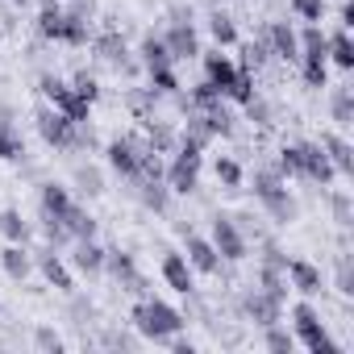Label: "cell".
<instances>
[{
  "label": "cell",
  "instance_id": "obj_44",
  "mask_svg": "<svg viewBox=\"0 0 354 354\" xmlns=\"http://www.w3.org/2000/svg\"><path fill=\"white\" fill-rule=\"evenodd\" d=\"M337 292H354V263H350V254H342L337 259Z\"/></svg>",
  "mask_w": 354,
  "mask_h": 354
},
{
  "label": "cell",
  "instance_id": "obj_12",
  "mask_svg": "<svg viewBox=\"0 0 354 354\" xmlns=\"http://www.w3.org/2000/svg\"><path fill=\"white\" fill-rule=\"evenodd\" d=\"M104 271L125 288V292H146V279L138 275V267H133V254H125V250H104Z\"/></svg>",
  "mask_w": 354,
  "mask_h": 354
},
{
  "label": "cell",
  "instance_id": "obj_17",
  "mask_svg": "<svg viewBox=\"0 0 354 354\" xmlns=\"http://www.w3.org/2000/svg\"><path fill=\"white\" fill-rule=\"evenodd\" d=\"M205 59V80L225 96L230 92V84H234V75H238V63L230 59V55H221V50H213V55H201Z\"/></svg>",
  "mask_w": 354,
  "mask_h": 354
},
{
  "label": "cell",
  "instance_id": "obj_9",
  "mask_svg": "<svg viewBox=\"0 0 354 354\" xmlns=\"http://www.w3.org/2000/svg\"><path fill=\"white\" fill-rule=\"evenodd\" d=\"M162 180H167L171 192H180V196L196 192V184H201V158H188V154L175 150L171 167H162Z\"/></svg>",
  "mask_w": 354,
  "mask_h": 354
},
{
  "label": "cell",
  "instance_id": "obj_32",
  "mask_svg": "<svg viewBox=\"0 0 354 354\" xmlns=\"http://www.w3.org/2000/svg\"><path fill=\"white\" fill-rule=\"evenodd\" d=\"M150 92L154 96H175L180 92V75H175V67H150Z\"/></svg>",
  "mask_w": 354,
  "mask_h": 354
},
{
  "label": "cell",
  "instance_id": "obj_37",
  "mask_svg": "<svg viewBox=\"0 0 354 354\" xmlns=\"http://www.w3.org/2000/svg\"><path fill=\"white\" fill-rule=\"evenodd\" d=\"M221 104V92L209 84V80H201L192 92H188V109H217Z\"/></svg>",
  "mask_w": 354,
  "mask_h": 354
},
{
  "label": "cell",
  "instance_id": "obj_38",
  "mask_svg": "<svg viewBox=\"0 0 354 354\" xmlns=\"http://www.w3.org/2000/svg\"><path fill=\"white\" fill-rule=\"evenodd\" d=\"M242 55H246V63H242V67H250V71H254V67H263V63L271 59V42H267V34H263V38H254V42H246V46H242Z\"/></svg>",
  "mask_w": 354,
  "mask_h": 354
},
{
  "label": "cell",
  "instance_id": "obj_6",
  "mask_svg": "<svg viewBox=\"0 0 354 354\" xmlns=\"http://www.w3.org/2000/svg\"><path fill=\"white\" fill-rule=\"evenodd\" d=\"M38 133H42V142L55 146V150L80 146V125H75L67 113H59V109H38Z\"/></svg>",
  "mask_w": 354,
  "mask_h": 354
},
{
  "label": "cell",
  "instance_id": "obj_15",
  "mask_svg": "<svg viewBox=\"0 0 354 354\" xmlns=\"http://www.w3.org/2000/svg\"><path fill=\"white\" fill-rule=\"evenodd\" d=\"M242 308H246V317L263 329V325H275L279 321V313H283V300H275V296H267V292H246V300H242Z\"/></svg>",
  "mask_w": 354,
  "mask_h": 354
},
{
  "label": "cell",
  "instance_id": "obj_10",
  "mask_svg": "<svg viewBox=\"0 0 354 354\" xmlns=\"http://www.w3.org/2000/svg\"><path fill=\"white\" fill-rule=\"evenodd\" d=\"M296 150H300V175L304 180H313V184H329L333 180V162H329V154L321 150V142H296Z\"/></svg>",
  "mask_w": 354,
  "mask_h": 354
},
{
  "label": "cell",
  "instance_id": "obj_22",
  "mask_svg": "<svg viewBox=\"0 0 354 354\" xmlns=\"http://www.w3.org/2000/svg\"><path fill=\"white\" fill-rule=\"evenodd\" d=\"M0 267H5V275H9V279H26V275L34 271V259L26 254V246H21V242H9L5 250H0Z\"/></svg>",
  "mask_w": 354,
  "mask_h": 354
},
{
  "label": "cell",
  "instance_id": "obj_51",
  "mask_svg": "<svg viewBox=\"0 0 354 354\" xmlns=\"http://www.w3.org/2000/svg\"><path fill=\"white\" fill-rule=\"evenodd\" d=\"M13 5H26V0H13Z\"/></svg>",
  "mask_w": 354,
  "mask_h": 354
},
{
  "label": "cell",
  "instance_id": "obj_35",
  "mask_svg": "<svg viewBox=\"0 0 354 354\" xmlns=\"http://www.w3.org/2000/svg\"><path fill=\"white\" fill-rule=\"evenodd\" d=\"M329 113H333V121L350 125V121H354V92H350V88H333V96H329Z\"/></svg>",
  "mask_w": 354,
  "mask_h": 354
},
{
  "label": "cell",
  "instance_id": "obj_11",
  "mask_svg": "<svg viewBox=\"0 0 354 354\" xmlns=\"http://www.w3.org/2000/svg\"><path fill=\"white\" fill-rule=\"evenodd\" d=\"M162 283L171 292H180V296H192L196 292V279H192V263L184 254H175V250H162Z\"/></svg>",
  "mask_w": 354,
  "mask_h": 354
},
{
  "label": "cell",
  "instance_id": "obj_29",
  "mask_svg": "<svg viewBox=\"0 0 354 354\" xmlns=\"http://www.w3.org/2000/svg\"><path fill=\"white\" fill-rule=\"evenodd\" d=\"M146 146L154 150V154H171L175 150V129L171 125H162V121H146Z\"/></svg>",
  "mask_w": 354,
  "mask_h": 354
},
{
  "label": "cell",
  "instance_id": "obj_46",
  "mask_svg": "<svg viewBox=\"0 0 354 354\" xmlns=\"http://www.w3.org/2000/svg\"><path fill=\"white\" fill-rule=\"evenodd\" d=\"M242 109H246V117H250L254 125H267V121H271V109H267V100H259V96H254L250 104H242Z\"/></svg>",
  "mask_w": 354,
  "mask_h": 354
},
{
  "label": "cell",
  "instance_id": "obj_31",
  "mask_svg": "<svg viewBox=\"0 0 354 354\" xmlns=\"http://www.w3.org/2000/svg\"><path fill=\"white\" fill-rule=\"evenodd\" d=\"M0 234H5L9 242H21V246H26V238H30V221H26L17 209H5V213H0Z\"/></svg>",
  "mask_w": 354,
  "mask_h": 354
},
{
  "label": "cell",
  "instance_id": "obj_7",
  "mask_svg": "<svg viewBox=\"0 0 354 354\" xmlns=\"http://www.w3.org/2000/svg\"><path fill=\"white\" fill-rule=\"evenodd\" d=\"M162 42H167V50H171L175 63H192V59L205 55V50H201V34H196V26H192L184 13H175V21H171V30L162 34Z\"/></svg>",
  "mask_w": 354,
  "mask_h": 354
},
{
  "label": "cell",
  "instance_id": "obj_33",
  "mask_svg": "<svg viewBox=\"0 0 354 354\" xmlns=\"http://www.w3.org/2000/svg\"><path fill=\"white\" fill-rule=\"evenodd\" d=\"M38 92H42L55 109H63V104L71 100V84H67V80H59V75H42V80H38Z\"/></svg>",
  "mask_w": 354,
  "mask_h": 354
},
{
  "label": "cell",
  "instance_id": "obj_13",
  "mask_svg": "<svg viewBox=\"0 0 354 354\" xmlns=\"http://www.w3.org/2000/svg\"><path fill=\"white\" fill-rule=\"evenodd\" d=\"M184 259H188L192 271H201V275H217V271H221L217 246H213L209 238H201V234H188V254H184Z\"/></svg>",
  "mask_w": 354,
  "mask_h": 354
},
{
  "label": "cell",
  "instance_id": "obj_16",
  "mask_svg": "<svg viewBox=\"0 0 354 354\" xmlns=\"http://www.w3.org/2000/svg\"><path fill=\"white\" fill-rule=\"evenodd\" d=\"M267 42H271V55H279L288 63H300V34L288 21H271L267 26Z\"/></svg>",
  "mask_w": 354,
  "mask_h": 354
},
{
  "label": "cell",
  "instance_id": "obj_19",
  "mask_svg": "<svg viewBox=\"0 0 354 354\" xmlns=\"http://www.w3.org/2000/svg\"><path fill=\"white\" fill-rule=\"evenodd\" d=\"M71 263H75L84 275H100V271H104V246H100L96 238H75Z\"/></svg>",
  "mask_w": 354,
  "mask_h": 354
},
{
  "label": "cell",
  "instance_id": "obj_36",
  "mask_svg": "<svg viewBox=\"0 0 354 354\" xmlns=\"http://www.w3.org/2000/svg\"><path fill=\"white\" fill-rule=\"evenodd\" d=\"M300 75L308 88H329V63L321 59H300Z\"/></svg>",
  "mask_w": 354,
  "mask_h": 354
},
{
  "label": "cell",
  "instance_id": "obj_28",
  "mask_svg": "<svg viewBox=\"0 0 354 354\" xmlns=\"http://www.w3.org/2000/svg\"><path fill=\"white\" fill-rule=\"evenodd\" d=\"M234 104H250L259 92H254V71L250 67H238V75H234V84H230V92H225Z\"/></svg>",
  "mask_w": 354,
  "mask_h": 354
},
{
  "label": "cell",
  "instance_id": "obj_30",
  "mask_svg": "<svg viewBox=\"0 0 354 354\" xmlns=\"http://www.w3.org/2000/svg\"><path fill=\"white\" fill-rule=\"evenodd\" d=\"M283 288H288V275H283V267H271V263H263V267H259V292H267V296L283 300Z\"/></svg>",
  "mask_w": 354,
  "mask_h": 354
},
{
  "label": "cell",
  "instance_id": "obj_8",
  "mask_svg": "<svg viewBox=\"0 0 354 354\" xmlns=\"http://www.w3.org/2000/svg\"><path fill=\"white\" fill-rule=\"evenodd\" d=\"M209 242L217 246V254H221L225 263H242V259H246V234H242L238 217L217 213V217H213V238H209Z\"/></svg>",
  "mask_w": 354,
  "mask_h": 354
},
{
  "label": "cell",
  "instance_id": "obj_49",
  "mask_svg": "<svg viewBox=\"0 0 354 354\" xmlns=\"http://www.w3.org/2000/svg\"><path fill=\"white\" fill-rule=\"evenodd\" d=\"M337 17H342V30H350V26H354V5H350V0H342Z\"/></svg>",
  "mask_w": 354,
  "mask_h": 354
},
{
  "label": "cell",
  "instance_id": "obj_39",
  "mask_svg": "<svg viewBox=\"0 0 354 354\" xmlns=\"http://www.w3.org/2000/svg\"><path fill=\"white\" fill-rule=\"evenodd\" d=\"M75 184L88 192V196H100L104 192V175L96 167H75Z\"/></svg>",
  "mask_w": 354,
  "mask_h": 354
},
{
  "label": "cell",
  "instance_id": "obj_21",
  "mask_svg": "<svg viewBox=\"0 0 354 354\" xmlns=\"http://www.w3.org/2000/svg\"><path fill=\"white\" fill-rule=\"evenodd\" d=\"M26 154V142H21V133H17V125L9 121V109H0V158L5 162H17Z\"/></svg>",
  "mask_w": 354,
  "mask_h": 354
},
{
  "label": "cell",
  "instance_id": "obj_18",
  "mask_svg": "<svg viewBox=\"0 0 354 354\" xmlns=\"http://www.w3.org/2000/svg\"><path fill=\"white\" fill-rule=\"evenodd\" d=\"M321 150L329 154V162H333L337 175H354V146L342 133H321Z\"/></svg>",
  "mask_w": 354,
  "mask_h": 354
},
{
  "label": "cell",
  "instance_id": "obj_3",
  "mask_svg": "<svg viewBox=\"0 0 354 354\" xmlns=\"http://www.w3.org/2000/svg\"><path fill=\"white\" fill-rule=\"evenodd\" d=\"M292 333H296V342H300L304 350H313V354H342V350H337V342L325 333L321 313H317L308 300L292 304Z\"/></svg>",
  "mask_w": 354,
  "mask_h": 354
},
{
  "label": "cell",
  "instance_id": "obj_4",
  "mask_svg": "<svg viewBox=\"0 0 354 354\" xmlns=\"http://www.w3.org/2000/svg\"><path fill=\"white\" fill-rule=\"evenodd\" d=\"M38 30H42V38L67 42V46H84V42H88V21L75 17V13H63L55 0H46V5H42V13H38Z\"/></svg>",
  "mask_w": 354,
  "mask_h": 354
},
{
  "label": "cell",
  "instance_id": "obj_5",
  "mask_svg": "<svg viewBox=\"0 0 354 354\" xmlns=\"http://www.w3.org/2000/svg\"><path fill=\"white\" fill-rule=\"evenodd\" d=\"M104 154H109V167L121 175V180H138V171H142V158L150 154V146L146 142H138V138H113L109 146H104Z\"/></svg>",
  "mask_w": 354,
  "mask_h": 354
},
{
  "label": "cell",
  "instance_id": "obj_1",
  "mask_svg": "<svg viewBox=\"0 0 354 354\" xmlns=\"http://www.w3.org/2000/svg\"><path fill=\"white\" fill-rule=\"evenodd\" d=\"M129 321H133V329L142 333V337H150V342H167V337H175L184 325H188V317L180 313V308H171L167 300H142V304H133V313H129Z\"/></svg>",
  "mask_w": 354,
  "mask_h": 354
},
{
  "label": "cell",
  "instance_id": "obj_20",
  "mask_svg": "<svg viewBox=\"0 0 354 354\" xmlns=\"http://www.w3.org/2000/svg\"><path fill=\"white\" fill-rule=\"evenodd\" d=\"M38 271H42V275H46V283H50V288H59V292H71V288H75V279H71L67 263H63L55 250H42V254H38Z\"/></svg>",
  "mask_w": 354,
  "mask_h": 354
},
{
  "label": "cell",
  "instance_id": "obj_26",
  "mask_svg": "<svg viewBox=\"0 0 354 354\" xmlns=\"http://www.w3.org/2000/svg\"><path fill=\"white\" fill-rule=\"evenodd\" d=\"M263 346H267L271 354H292V350H296V333L283 329L279 321H275V325H263Z\"/></svg>",
  "mask_w": 354,
  "mask_h": 354
},
{
  "label": "cell",
  "instance_id": "obj_25",
  "mask_svg": "<svg viewBox=\"0 0 354 354\" xmlns=\"http://www.w3.org/2000/svg\"><path fill=\"white\" fill-rule=\"evenodd\" d=\"M138 55H142V67H146V71H150V67H167V63H175V59H171V50H167V42H162V38H154V34H150V38H142Z\"/></svg>",
  "mask_w": 354,
  "mask_h": 354
},
{
  "label": "cell",
  "instance_id": "obj_50",
  "mask_svg": "<svg viewBox=\"0 0 354 354\" xmlns=\"http://www.w3.org/2000/svg\"><path fill=\"white\" fill-rule=\"evenodd\" d=\"M167 342H171V350H175V354H192V350H196L192 342H175V337H167Z\"/></svg>",
  "mask_w": 354,
  "mask_h": 354
},
{
  "label": "cell",
  "instance_id": "obj_27",
  "mask_svg": "<svg viewBox=\"0 0 354 354\" xmlns=\"http://www.w3.org/2000/svg\"><path fill=\"white\" fill-rule=\"evenodd\" d=\"M167 192H171L167 180H142V184H138V201H142L146 209H154V213L167 209Z\"/></svg>",
  "mask_w": 354,
  "mask_h": 354
},
{
  "label": "cell",
  "instance_id": "obj_40",
  "mask_svg": "<svg viewBox=\"0 0 354 354\" xmlns=\"http://www.w3.org/2000/svg\"><path fill=\"white\" fill-rule=\"evenodd\" d=\"M217 180H221L230 192L242 188V167H238V158H217Z\"/></svg>",
  "mask_w": 354,
  "mask_h": 354
},
{
  "label": "cell",
  "instance_id": "obj_2",
  "mask_svg": "<svg viewBox=\"0 0 354 354\" xmlns=\"http://www.w3.org/2000/svg\"><path fill=\"white\" fill-rule=\"evenodd\" d=\"M254 196H259V205L271 213V221H279V225H288V221H296V201H292V192H288V184H283V175L279 171H271V167H259L254 171Z\"/></svg>",
  "mask_w": 354,
  "mask_h": 354
},
{
  "label": "cell",
  "instance_id": "obj_48",
  "mask_svg": "<svg viewBox=\"0 0 354 354\" xmlns=\"http://www.w3.org/2000/svg\"><path fill=\"white\" fill-rule=\"evenodd\" d=\"M263 263H271V267H283V263H288V254H283L275 242H267V250H263Z\"/></svg>",
  "mask_w": 354,
  "mask_h": 354
},
{
  "label": "cell",
  "instance_id": "obj_23",
  "mask_svg": "<svg viewBox=\"0 0 354 354\" xmlns=\"http://www.w3.org/2000/svg\"><path fill=\"white\" fill-rule=\"evenodd\" d=\"M92 46H96V55H100L104 63H113V67H125V63H129V59H125V55H129V50H125V38H121L117 30H104Z\"/></svg>",
  "mask_w": 354,
  "mask_h": 354
},
{
  "label": "cell",
  "instance_id": "obj_41",
  "mask_svg": "<svg viewBox=\"0 0 354 354\" xmlns=\"http://www.w3.org/2000/svg\"><path fill=\"white\" fill-rule=\"evenodd\" d=\"M292 13L300 17V21H321L325 17V0H292Z\"/></svg>",
  "mask_w": 354,
  "mask_h": 354
},
{
  "label": "cell",
  "instance_id": "obj_43",
  "mask_svg": "<svg viewBox=\"0 0 354 354\" xmlns=\"http://www.w3.org/2000/svg\"><path fill=\"white\" fill-rule=\"evenodd\" d=\"M275 171L283 175V180H292V175H300V150H296V142L279 150V167H275Z\"/></svg>",
  "mask_w": 354,
  "mask_h": 354
},
{
  "label": "cell",
  "instance_id": "obj_45",
  "mask_svg": "<svg viewBox=\"0 0 354 354\" xmlns=\"http://www.w3.org/2000/svg\"><path fill=\"white\" fill-rule=\"evenodd\" d=\"M34 342H38V350H55V354L63 350V337H59L55 329H46V325H42V329H34Z\"/></svg>",
  "mask_w": 354,
  "mask_h": 354
},
{
  "label": "cell",
  "instance_id": "obj_34",
  "mask_svg": "<svg viewBox=\"0 0 354 354\" xmlns=\"http://www.w3.org/2000/svg\"><path fill=\"white\" fill-rule=\"evenodd\" d=\"M209 34H213L217 46H234V42H238V26H234V17H225V13H213V17H209Z\"/></svg>",
  "mask_w": 354,
  "mask_h": 354
},
{
  "label": "cell",
  "instance_id": "obj_14",
  "mask_svg": "<svg viewBox=\"0 0 354 354\" xmlns=\"http://www.w3.org/2000/svg\"><path fill=\"white\" fill-rule=\"evenodd\" d=\"M283 275H288V283L300 296H317L321 292V267H313L308 259H288L283 263Z\"/></svg>",
  "mask_w": 354,
  "mask_h": 354
},
{
  "label": "cell",
  "instance_id": "obj_47",
  "mask_svg": "<svg viewBox=\"0 0 354 354\" xmlns=\"http://www.w3.org/2000/svg\"><path fill=\"white\" fill-rule=\"evenodd\" d=\"M333 217H337V225H350V196L346 192H333Z\"/></svg>",
  "mask_w": 354,
  "mask_h": 354
},
{
  "label": "cell",
  "instance_id": "obj_42",
  "mask_svg": "<svg viewBox=\"0 0 354 354\" xmlns=\"http://www.w3.org/2000/svg\"><path fill=\"white\" fill-rule=\"evenodd\" d=\"M71 92L80 96V100H88V104H96V96H100V84L88 75V71H80L75 80H71Z\"/></svg>",
  "mask_w": 354,
  "mask_h": 354
},
{
  "label": "cell",
  "instance_id": "obj_24",
  "mask_svg": "<svg viewBox=\"0 0 354 354\" xmlns=\"http://www.w3.org/2000/svg\"><path fill=\"white\" fill-rule=\"evenodd\" d=\"M325 42H329V63L342 67V71H354V42H350V30L325 34Z\"/></svg>",
  "mask_w": 354,
  "mask_h": 354
}]
</instances>
